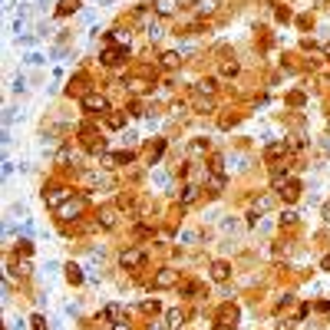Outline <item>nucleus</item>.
<instances>
[{
    "mask_svg": "<svg viewBox=\"0 0 330 330\" xmlns=\"http://www.w3.org/2000/svg\"><path fill=\"white\" fill-rule=\"evenodd\" d=\"M83 109L102 116V112H109V102H106V96H102V93H86V96H83Z\"/></svg>",
    "mask_w": 330,
    "mask_h": 330,
    "instance_id": "f257e3e1",
    "label": "nucleus"
},
{
    "mask_svg": "<svg viewBox=\"0 0 330 330\" xmlns=\"http://www.w3.org/2000/svg\"><path fill=\"white\" fill-rule=\"evenodd\" d=\"M119 264L126 267V271H135V267H142V264H145V251H139V248H129V251L119 254Z\"/></svg>",
    "mask_w": 330,
    "mask_h": 330,
    "instance_id": "f03ea898",
    "label": "nucleus"
},
{
    "mask_svg": "<svg viewBox=\"0 0 330 330\" xmlns=\"http://www.w3.org/2000/svg\"><path fill=\"white\" fill-rule=\"evenodd\" d=\"M73 195L69 188H63V185H56V188H50V192H43V201L50 205V208H63V201Z\"/></svg>",
    "mask_w": 330,
    "mask_h": 330,
    "instance_id": "7ed1b4c3",
    "label": "nucleus"
},
{
    "mask_svg": "<svg viewBox=\"0 0 330 330\" xmlns=\"http://www.w3.org/2000/svg\"><path fill=\"white\" fill-rule=\"evenodd\" d=\"M126 63V46H109L102 50V66H119Z\"/></svg>",
    "mask_w": 330,
    "mask_h": 330,
    "instance_id": "20e7f679",
    "label": "nucleus"
},
{
    "mask_svg": "<svg viewBox=\"0 0 330 330\" xmlns=\"http://www.w3.org/2000/svg\"><path fill=\"white\" fill-rule=\"evenodd\" d=\"M172 284H178V271H172V267H162L152 277V287H172Z\"/></svg>",
    "mask_w": 330,
    "mask_h": 330,
    "instance_id": "39448f33",
    "label": "nucleus"
},
{
    "mask_svg": "<svg viewBox=\"0 0 330 330\" xmlns=\"http://www.w3.org/2000/svg\"><path fill=\"white\" fill-rule=\"evenodd\" d=\"M274 205V195H261V198H254L251 201V215H264V211Z\"/></svg>",
    "mask_w": 330,
    "mask_h": 330,
    "instance_id": "423d86ee",
    "label": "nucleus"
},
{
    "mask_svg": "<svg viewBox=\"0 0 330 330\" xmlns=\"http://www.w3.org/2000/svg\"><path fill=\"white\" fill-rule=\"evenodd\" d=\"M211 277H215V281H228V277H231V267L225 261H215V264H211Z\"/></svg>",
    "mask_w": 330,
    "mask_h": 330,
    "instance_id": "0eeeda50",
    "label": "nucleus"
},
{
    "mask_svg": "<svg viewBox=\"0 0 330 330\" xmlns=\"http://www.w3.org/2000/svg\"><path fill=\"white\" fill-rule=\"evenodd\" d=\"M79 211H83V201H73V205H63V208H60V218H63V221H73Z\"/></svg>",
    "mask_w": 330,
    "mask_h": 330,
    "instance_id": "6e6552de",
    "label": "nucleus"
},
{
    "mask_svg": "<svg viewBox=\"0 0 330 330\" xmlns=\"http://www.w3.org/2000/svg\"><path fill=\"white\" fill-rule=\"evenodd\" d=\"M99 225H102V228H112V225H116V208H112V205H106V208L99 211Z\"/></svg>",
    "mask_w": 330,
    "mask_h": 330,
    "instance_id": "1a4fd4ad",
    "label": "nucleus"
},
{
    "mask_svg": "<svg viewBox=\"0 0 330 330\" xmlns=\"http://www.w3.org/2000/svg\"><path fill=\"white\" fill-rule=\"evenodd\" d=\"M155 13L159 17H172L175 13V0H155Z\"/></svg>",
    "mask_w": 330,
    "mask_h": 330,
    "instance_id": "9d476101",
    "label": "nucleus"
},
{
    "mask_svg": "<svg viewBox=\"0 0 330 330\" xmlns=\"http://www.w3.org/2000/svg\"><path fill=\"white\" fill-rule=\"evenodd\" d=\"M159 63H162L165 69H178V66H182V56L168 50V53H162V60H159Z\"/></svg>",
    "mask_w": 330,
    "mask_h": 330,
    "instance_id": "9b49d317",
    "label": "nucleus"
},
{
    "mask_svg": "<svg viewBox=\"0 0 330 330\" xmlns=\"http://www.w3.org/2000/svg\"><path fill=\"white\" fill-rule=\"evenodd\" d=\"M182 320H185V314H182V310H168V314H165V327L178 330V327H182Z\"/></svg>",
    "mask_w": 330,
    "mask_h": 330,
    "instance_id": "f8f14e48",
    "label": "nucleus"
},
{
    "mask_svg": "<svg viewBox=\"0 0 330 330\" xmlns=\"http://www.w3.org/2000/svg\"><path fill=\"white\" fill-rule=\"evenodd\" d=\"M215 7H218V0H195V13H215Z\"/></svg>",
    "mask_w": 330,
    "mask_h": 330,
    "instance_id": "ddd939ff",
    "label": "nucleus"
},
{
    "mask_svg": "<svg viewBox=\"0 0 330 330\" xmlns=\"http://www.w3.org/2000/svg\"><path fill=\"white\" fill-rule=\"evenodd\" d=\"M195 93H201V96H211V93H215V79H198V83H195Z\"/></svg>",
    "mask_w": 330,
    "mask_h": 330,
    "instance_id": "4468645a",
    "label": "nucleus"
},
{
    "mask_svg": "<svg viewBox=\"0 0 330 330\" xmlns=\"http://www.w3.org/2000/svg\"><path fill=\"white\" fill-rule=\"evenodd\" d=\"M106 126H109V129H122V126H126V112H112V116H106Z\"/></svg>",
    "mask_w": 330,
    "mask_h": 330,
    "instance_id": "2eb2a0df",
    "label": "nucleus"
},
{
    "mask_svg": "<svg viewBox=\"0 0 330 330\" xmlns=\"http://www.w3.org/2000/svg\"><path fill=\"white\" fill-rule=\"evenodd\" d=\"M182 205H192V201H198V188L195 185H185V192H182V198H178Z\"/></svg>",
    "mask_w": 330,
    "mask_h": 330,
    "instance_id": "dca6fc26",
    "label": "nucleus"
},
{
    "mask_svg": "<svg viewBox=\"0 0 330 330\" xmlns=\"http://www.w3.org/2000/svg\"><path fill=\"white\" fill-rule=\"evenodd\" d=\"M281 195H284L287 201H297V195H300V185H297V182H287V185H284V192H281Z\"/></svg>",
    "mask_w": 330,
    "mask_h": 330,
    "instance_id": "f3484780",
    "label": "nucleus"
},
{
    "mask_svg": "<svg viewBox=\"0 0 330 330\" xmlns=\"http://www.w3.org/2000/svg\"><path fill=\"white\" fill-rule=\"evenodd\" d=\"M208 188H211V195H218L221 188H225V175H211L208 178Z\"/></svg>",
    "mask_w": 330,
    "mask_h": 330,
    "instance_id": "a211bd4d",
    "label": "nucleus"
},
{
    "mask_svg": "<svg viewBox=\"0 0 330 330\" xmlns=\"http://www.w3.org/2000/svg\"><path fill=\"white\" fill-rule=\"evenodd\" d=\"M66 281H69V284H83V274H79V267H73V264H69V267H66Z\"/></svg>",
    "mask_w": 330,
    "mask_h": 330,
    "instance_id": "6ab92c4d",
    "label": "nucleus"
},
{
    "mask_svg": "<svg viewBox=\"0 0 330 330\" xmlns=\"http://www.w3.org/2000/svg\"><path fill=\"white\" fill-rule=\"evenodd\" d=\"M79 7V0H60V17H66V13H73Z\"/></svg>",
    "mask_w": 330,
    "mask_h": 330,
    "instance_id": "aec40b11",
    "label": "nucleus"
},
{
    "mask_svg": "<svg viewBox=\"0 0 330 330\" xmlns=\"http://www.w3.org/2000/svg\"><path fill=\"white\" fill-rule=\"evenodd\" d=\"M188 152H192V155H201V152H208V139H205V142H201V139H195V142L188 145Z\"/></svg>",
    "mask_w": 330,
    "mask_h": 330,
    "instance_id": "412c9836",
    "label": "nucleus"
},
{
    "mask_svg": "<svg viewBox=\"0 0 330 330\" xmlns=\"http://www.w3.org/2000/svg\"><path fill=\"white\" fill-rule=\"evenodd\" d=\"M271 178H274V185H281V182H287V178H291V172H287V168H274V172H271Z\"/></svg>",
    "mask_w": 330,
    "mask_h": 330,
    "instance_id": "4be33fe9",
    "label": "nucleus"
},
{
    "mask_svg": "<svg viewBox=\"0 0 330 330\" xmlns=\"http://www.w3.org/2000/svg\"><path fill=\"white\" fill-rule=\"evenodd\" d=\"M195 109L198 112H211L215 106H211V99H195Z\"/></svg>",
    "mask_w": 330,
    "mask_h": 330,
    "instance_id": "5701e85b",
    "label": "nucleus"
},
{
    "mask_svg": "<svg viewBox=\"0 0 330 330\" xmlns=\"http://www.w3.org/2000/svg\"><path fill=\"white\" fill-rule=\"evenodd\" d=\"M221 73H225V76H234V73H238V63H221Z\"/></svg>",
    "mask_w": 330,
    "mask_h": 330,
    "instance_id": "b1692460",
    "label": "nucleus"
},
{
    "mask_svg": "<svg viewBox=\"0 0 330 330\" xmlns=\"http://www.w3.org/2000/svg\"><path fill=\"white\" fill-rule=\"evenodd\" d=\"M294 221H297L294 211H284V215H281V225H294Z\"/></svg>",
    "mask_w": 330,
    "mask_h": 330,
    "instance_id": "393cba45",
    "label": "nucleus"
},
{
    "mask_svg": "<svg viewBox=\"0 0 330 330\" xmlns=\"http://www.w3.org/2000/svg\"><path fill=\"white\" fill-rule=\"evenodd\" d=\"M277 152H284V142H274V145H267V155H277Z\"/></svg>",
    "mask_w": 330,
    "mask_h": 330,
    "instance_id": "a878e982",
    "label": "nucleus"
},
{
    "mask_svg": "<svg viewBox=\"0 0 330 330\" xmlns=\"http://www.w3.org/2000/svg\"><path fill=\"white\" fill-rule=\"evenodd\" d=\"M112 330H132V324H129V320H116V324H112Z\"/></svg>",
    "mask_w": 330,
    "mask_h": 330,
    "instance_id": "bb28decb",
    "label": "nucleus"
},
{
    "mask_svg": "<svg viewBox=\"0 0 330 330\" xmlns=\"http://www.w3.org/2000/svg\"><path fill=\"white\" fill-rule=\"evenodd\" d=\"M182 241H185V244H195L198 234H195V231H188V234H182Z\"/></svg>",
    "mask_w": 330,
    "mask_h": 330,
    "instance_id": "cd10ccee",
    "label": "nucleus"
},
{
    "mask_svg": "<svg viewBox=\"0 0 330 330\" xmlns=\"http://www.w3.org/2000/svg\"><path fill=\"white\" fill-rule=\"evenodd\" d=\"M324 221H330V198H327V205H324Z\"/></svg>",
    "mask_w": 330,
    "mask_h": 330,
    "instance_id": "c85d7f7f",
    "label": "nucleus"
},
{
    "mask_svg": "<svg viewBox=\"0 0 330 330\" xmlns=\"http://www.w3.org/2000/svg\"><path fill=\"white\" fill-rule=\"evenodd\" d=\"M149 330H165V327H162V324H155V327H152V324H149Z\"/></svg>",
    "mask_w": 330,
    "mask_h": 330,
    "instance_id": "c756f323",
    "label": "nucleus"
},
{
    "mask_svg": "<svg viewBox=\"0 0 330 330\" xmlns=\"http://www.w3.org/2000/svg\"><path fill=\"white\" fill-rule=\"evenodd\" d=\"M324 53H327V56H330V43H327V46H324Z\"/></svg>",
    "mask_w": 330,
    "mask_h": 330,
    "instance_id": "7c9ffc66",
    "label": "nucleus"
}]
</instances>
